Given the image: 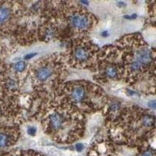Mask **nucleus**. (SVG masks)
<instances>
[{
    "mask_svg": "<svg viewBox=\"0 0 156 156\" xmlns=\"http://www.w3.org/2000/svg\"><path fill=\"white\" fill-rule=\"evenodd\" d=\"M69 21L73 27L79 30L86 29L90 24L89 17L86 14L80 12L73 13L69 17Z\"/></svg>",
    "mask_w": 156,
    "mask_h": 156,
    "instance_id": "f257e3e1",
    "label": "nucleus"
},
{
    "mask_svg": "<svg viewBox=\"0 0 156 156\" xmlns=\"http://www.w3.org/2000/svg\"><path fill=\"white\" fill-rule=\"evenodd\" d=\"M135 59L134 61L143 66L148 65L151 63L152 59L151 51L147 47H141L136 51Z\"/></svg>",
    "mask_w": 156,
    "mask_h": 156,
    "instance_id": "f03ea898",
    "label": "nucleus"
},
{
    "mask_svg": "<svg viewBox=\"0 0 156 156\" xmlns=\"http://www.w3.org/2000/svg\"><path fill=\"white\" fill-rule=\"evenodd\" d=\"M73 55L76 61L84 62L90 59V52L88 47L80 45L75 48Z\"/></svg>",
    "mask_w": 156,
    "mask_h": 156,
    "instance_id": "7ed1b4c3",
    "label": "nucleus"
},
{
    "mask_svg": "<svg viewBox=\"0 0 156 156\" xmlns=\"http://www.w3.org/2000/svg\"><path fill=\"white\" fill-rule=\"evenodd\" d=\"M85 95L84 89L80 86L74 88L71 92V97L72 99L76 101H79L82 100Z\"/></svg>",
    "mask_w": 156,
    "mask_h": 156,
    "instance_id": "20e7f679",
    "label": "nucleus"
},
{
    "mask_svg": "<svg viewBox=\"0 0 156 156\" xmlns=\"http://www.w3.org/2000/svg\"><path fill=\"white\" fill-rule=\"evenodd\" d=\"M50 68L45 67L40 68L37 72V77L40 80H45L51 75Z\"/></svg>",
    "mask_w": 156,
    "mask_h": 156,
    "instance_id": "39448f33",
    "label": "nucleus"
},
{
    "mask_svg": "<svg viewBox=\"0 0 156 156\" xmlns=\"http://www.w3.org/2000/svg\"><path fill=\"white\" fill-rule=\"evenodd\" d=\"M10 15L11 12L8 7L0 5V23L6 22L9 19Z\"/></svg>",
    "mask_w": 156,
    "mask_h": 156,
    "instance_id": "423d86ee",
    "label": "nucleus"
},
{
    "mask_svg": "<svg viewBox=\"0 0 156 156\" xmlns=\"http://www.w3.org/2000/svg\"><path fill=\"white\" fill-rule=\"evenodd\" d=\"M50 121L52 127L55 129L59 128L62 125V119L58 114L54 113L51 115L50 117Z\"/></svg>",
    "mask_w": 156,
    "mask_h": 156,
    "instance_id": "0eeeda50",
    "label": "nucleus"
},
{
    "mask_svg": "<svg viewBox=\"0 0 156 156\" xmlns=\"http://www.w3.org/2000/svg\"><path fill=\"white\" fill-rule=\"evenodd\" d=\"M106 75L110 78H114L116 76L117 74V71L115 67H114L111 66L108 67L105 71Z\"/></svg>",
    "mask_w": 156,
    "mask_h": 156,
    "instance_id": "6e6552de",
    "label": "nucleus"
},
{
    "mask_svg": "<svg viewBox=\"0 0 156 156\" xmlns=\"http://www.w3.org/2000/svg\"><path fill=\"white\" fill-rule=\"evenodd\" d=\"M44 150L47 154L53 156H60L61 154L58 150L53 147H46Z\"/></svg>",
    "mask_w": 156,
    "mask_h": 156,
    "instance_id": "1a4fd4ad",
    "label": "nucleus"
},
{
    "mask_svg": "<svg viewBox=\"0 0 156 156\" xmlns=\"http://www.w3.org/2000/svg\"><path fill=\"white\" fill-rule=\"evenodd\" d=\"M16 70L19 72H22L24 70L25 67V64L22 61L17 63L14 66Z\"/></svg>",
    "mask_w": 156,
    "mask_h": 156,
    "instance_id": "9d476101",
    "label": "nucleus"
},
{
    "mask_svg": "<svg viewBox=\"0 0 156 156\" xmlns=\"http://www.w3.org/2000/svg\"><path fill=\"white\" fill-rule=\"evenodd\" d=\"M7 141V136L3 134H0V147L4 146Z\"/></svg>",
    "mask_w": 156,
    "mask_h": 156,
    "instance_id": "9b49d317",
    "label": "nucleus"
},
{
    "mask_svg": "<svg viewBox=\"0 0 156 156\" xmlns=\"http://www.w3.org/2000/svg\"><path fill=\"white\" fill-rule=\"evenodd\" d=\"M101 120V118L100 116L99 115H96L92 118L91 123L94 125H97L100 123Z\"/></svg>",
    "mask_w": 156,
    "mask_h": 156,
    "instance_id": "f8f14e48",
    "label": "nucleus"
},
{
    "mask_svg": "<svg viewBox=\"0 0 156 156\" xmlns=\"http://www.w3.org/2000/svg\"><path fill=\"white\" fill-rule=\"evenodd\" d=\"M36 128L34 126H29L27 130V134L31 136H34L35 135L36 133Z\"/></svg>",
    "mask_w": 156,
    "mask_h": 156,
    "instance_id": "ddd939ff",
    "label": "nucleus"
},
{
    "mask_svg": "<svg viewBox=\"0 0 156 156\" xmlns=\"http://www.w3.org/2000/svg\"><path fill=\"white\" fill-rule=\"evenodd\" d=\"M143 121H144V124H145V125H150L151 123H152V120L151 118L148 116H145V117H144Z\"/></svg>",
    "mask_w": 156,
    "mask_h": 156,
    "instance_id": "4468645a",
    "label": "nucleus"
},
{
    "mask_svg": "<svg viewBox=\"0 0 156 156\" xmlns=\"http://www.w3.org/2000/svg\"><path fill=\"white\" fill-rule=\"evenodd\" d=\"M75 148H76V149L77 151L81 152L84 149V145L82 144L78 143L77 144H76V145L75 146Z\"/></svg>",
    "mask_w": 156,
    "mask_h": 156,
    "instance_id": "2eb2a0df",
    "label": "nucleus"
},
{
    "mask_svg": "<svg viewBox=\"0 0 156 156\" xmlns=\"http://www.w3.org/2000/svg\"><path fill=\"white\" fill-rule=\"evenodd\" d=\"M35 55H36V54H35V53H31V54H27V55L25 56L24 58H25V59H26V60H29V59H30L31 58H32L34 57L35 56Z\"/></svg>",
    "mask_w": 156,
    "mask_h": 156,
    "instance_id": "dca6fc26",
    "label": "nucleus"
},
{
    "mask_svg": "<svg viewBox=\"0 0 156 156\" xmlns=\"http://www.w3.org/2000/svg\"><path fill=\"white\" fill-rule=\"evenodd\" d=\"M137 17V15L136 14H133L132 15H126L125 16V18L126 19H135Z\"/></svg>",
    "mask_w": 156,
    "mask_h": 156,
    "instance_id": "f3484780",
    "label": "nucleus"
},
{
    "mask_svg": "<svg viewBox=\"0 0 156 156\" xmlns=\"http://www.w3.org/2000/svg\"><path fill=\"white\" fill-rule=\"evenodd\" d=\"M149 106L151 108H155L156 107V102L155 100L154 101H151L149 102Z\"/></svg>",
    "mask_w": 156,
    "mask_h": 156,
    "instance_id": "a211bd4d",
    "label": "nucleus"
},
{
    "mask_svg": "<svg viewBox=\"0 0 156 156\" xmlns=\"http://www.w3.org/2000/svg\"><path fill=\"white\" fill-rule=\"evenodd\" d=\"M142 156H152V154L151 152L147 151V152H145Z\"/></svg>",
    "mask_w": 156,
    "mask_h": 156,
    "instance_id": "6ab92c4d",
    "label": "nucleus"
}]
</instances>
